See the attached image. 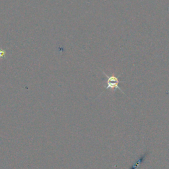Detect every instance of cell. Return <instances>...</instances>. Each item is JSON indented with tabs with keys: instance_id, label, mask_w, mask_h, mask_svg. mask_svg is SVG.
I'll return each instance as SVG.
<instances>
[{
	"instance_id": "cell-2",
	"label": "cell",
	"mask_w": 169,
	"mask_h": 169,
	"mask_svg": "<svg viewBox=\"0 0 169 169\" xmlns=\"http://www.w3.org/2000/svg\"><path fill=\"white\" fill-rule=\"evenodd\" d=\"M4 53H5V52H4L3 51H2L1 50H0V57L3 56V55H4Z\"/></svg>"
},
{
	"instance_id": "cell-1",
	"label": "cell",
	"mask_w": 169,
	"mask_h": 169,
	"mask_svg": "<svg viewBox=\"0 0 169 169\" xmlns=\"http://www.w3.org/2000/svg\"><path fill=\"white\" fill-rule=\"evenodd\" d=\"M102 73L105 75L106 77H107L106 84L104 85V87H106V89H112V90H114V91H115L116 89H118L122 92V93H124L123 91H122L121 89L120 88L119 86H118V84L121 82V81H120L118 77H117L114 76V75L108 76L105 73H104V72H102Z\"/></svg>"
}]
</instances>
